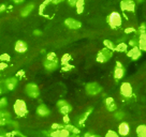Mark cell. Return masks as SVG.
<instances>
[{
    "label": "cell",
    "instance_id": "obj_1",
    "mask_svg": "<svg viewBox=\"0 0 146 137\" xmlns=\"http://www.w3.org/2000/svg\"><path fill=\"white\" fill-rule=\"evenodd\" d=\"M106 22L110 25V27L112 29H117L121 26V23H123V18H121V15L118 13V12H112L106 18Z\"/></svg>",
    "mask_w": 146,
    "mask_h": 137
},
{
    "label": "cell",
    "instance_id": "obj_2",
    "mask_svg": "<svg viewBox=\"0 0 146 137\" xmlns=\"http://www.w3.org/2000/svg\"><path fill=\"white\" fill-rule=\"evenodd\" d=\"M13 109H14L15 115H16L17 117H24V116H26L28 113L27 105H26V103H25L24 100L15 101V103H14V105H13Z\"/></svg>",
    "mask_w": 146,
    "mask_h": 137
},
{
    "label": "cell",
    "instance_id": "obj_3",
    "mask_svg": "<svg viewBox=\"0 0 146 137\" xmlns=\"http://www.w3.org/2000/svg\"><path fill=\"white\" fill-rule=\"evenodd\" d=\"M25 92L27 93V96L31 99H36L40 96V89L38 87V85L33 82H29L25 87Z\"/></svg>",
    "mask_w": 146,
    "mask_h": 137
},
{
    "label": "cell",
    "instance_id": "obj_4",
    "mask_svg": "<svg viewBox=\"0 0 146 137\" xmlns=\"http://www.w3.org/2000/svg\"><path fill=\"white\" fill-rule=\"evenodd\" d=\"M85 90L89 96H97L102 91V87L98 82H88L85 87Z\"/></svg>",
    "mask_w": 146,
    "mask_h": 137
},
{
    "label": "cell",
    "instance_id": "obj_5",
    "mask_svg": "<svg viewBox=\"0 0 146 137\" xmlns=\"http://www.w3.org/2000/svg\"><path fill=\"white\" fill-rule=\"evenodd\" d=\"M120 94H121L123 97H126V99L132 97L133 89H132V86H131L130 82H123V84H121V86H120Z\"/></svg>",
    "mask_w": 146,
    "mask_h": 137
},
{
    "label": "cell",
    "instance_id": "obj_6",
    "mask_svg": "<svg viewBox=\"0 0 146 137\" xmlns=\"http://www.w3.org/2000/svg\"><path fill=\"white\" fill-rule=\"evenodd\" d=\"M120 8L123 12H134L135 10V1L134 0H121Z\"/></svg>",
    "mask_w": 146,
    "mask_h": 137
},
{
    "label": "cell",
    "instance_id": "obj_7",
    "mask_svg": "<svg viewBox=\"0 0 146 137\" xmlns=\"http://www.w3.org/2000/svg\"><path fill=\"white\" fill-rule=\"evenodd\" d=\"M123 75H125V68H123V65L120 62H116L114 70L115 82H118L119 79H121L123 77Z\"/></svg>",
    "mask_w": 146,
    "mask_h": 137
},
{
    "label": "cell",
    "instance_id": "obj_8",
    "mask_svg": "<svg viewBox=\"0 0 146 137\" xmlns=\"http://www.w3.org/2000/svg\"><path fill=\"white\" fill-rule=\"evenodd\" d=\"M64 25L69 29H73V30H76V29H80V28L82 27V23L80 20L75 18H71V17H69V18L64 20Z\"/></svg>",
    "mask_w": 146,
    "mask_h": 137
},
{
    "label": "cell",
    "instance_id": "obj_9",
    "mask_svg": "<svg viewBox=\"0 0 146 137\" xmlns=\"http://www.w3.org/2000/svg\"><path fill=\"white\" fill-rule=\"evenodd\" d=\"M17 86V78L16 77H10L5 80V88L9 91L14 90Z\"/></svg>",
    "mask_w": 146,
    "mask_h": 137
},
{
    "label": "cell",
    "instance_id": "obj_10",
    "mask_svg": "<svg viewBox=\"0 0 146 137\" xmlns=\"http://www.w3.org/2000/svg\"><path fill=\"white\" fill-rule=\"evenodd\" d=\"M58 60H47L45 59L44 60V62H43V65H44V68L47 70V71H54L56 68H58Z\"/></svg>",
    "mask_w": 146,
    "mask_h": 137
},
{
    "label": "cell",
    "instance_id": "obj_11",
    "mask_svg": "<svg viewBox=\"0 0 146 137\" xmlns=\"http://www.w3.org/2000/svg\"><path fill=\"white\" fill-rule=\"evenodd\" d=\"M27 48L28 46L26 44V42L22 41V40H18L16 43H15V47H14V49L16 53L18 54H24V53H26L27 51Z\"/></svg>",
    "mask_w": 146,
    "mask_h": 137
},
{
    "label": "cell",
    "instance_id": "obj_12",
    "mask_svg": "<svg viewBox=\"0 0 146 137\" xmlns=\"http://www.w3.org/2000/svg\"><path fill=\"white\" fill-rule=\"evenodd\" d=\"M50 108L46 105H44V104H40L36 107V115L38 116H40V117H47V116H50Z\"/></svg>",
    "mask_w": 146,
    "mask_h": 137
},
{
    "label": "cell",
    "instance_id": "obj_13",
    "mask_svg": "<svg viewBox=\"0 0 146 137\" xmlns=\"http://www.w3.org/2000/svg\"><path fill=\"white\" fill-rule=\"evenodd\" d=\"M141 55H142V51L139 49V47H137V46L132 47V48L127 53V56L128 57H130L132 60H137L140 57H141Z\"/></svg>",
    "mask_w": 146,
    "mask_h": 137
},
{
    "label": "cell",
    "instance_id": "obj_14",
    "mask_svg": "<svg viewBox=\"0 0 146 137\" xmlns=\"http://www.w3.org/2000/svg\"><path fill=\"white\" fill-rule=\"evenodd\" d=\"M105 107H106V109L109 110V111H112V113L117 110V104H116V102L114 101L113 97L105 99Z\"/></svg>",
    "mask_w": 146,
    "mask_h": 137
},
{
    "label": "cell",
    "instance_id": "obj_15",
    "mask_svg": "<svg viewBox=\"0 0 146 137\" xmlns=\"http://www.w3.org/2000/svg\"><path fill=\"white\" fill-rule=\"evenodd\" d=\"M137 47L141 51H145L146 50V33L142 32L140 33V37L137 40Z\"/></svg>",
    "mask_w": 146,
    "mask_h": 137
},
{
    "label": "cell",
    "instance_id": "obj_16",
    "mask_svg": "<svg viewBox=\"0 0 146 137\" xmlns=\"http://www.w3.org/2000/svg\"><path fill=\"white\" fill-rule=\"evenodd\" d=\"M130 132V126H129V124L127 122H121V123L119 124L118 126V134L120 136L123 137H126L129 134Z\"/></svg>",
    "mask_w": 146,
    "mask_h": 137
},
{
    "label": "cell",
    "instance_id": "obj_17",
    "mask_svg": "<svg viewBox=\"0 0 146 137\" xmlns=\"http://www.w3.org/2000/svg\"><path fill=\"white\" fill-rule=\"evenodd\" d=\"M33 9H35V5H33V3H29V5H26L24 9H22L21 15H22L23 17H26V16H28V15L33 11Z\"/></svg>",
    "mask_w": 146,
    "mask_h": 137
},
{
    "label": "cell",
    "instance_id": "obj_18",
    "mask_svg": "<svg viewBox=\"0 0 146 137\" xmlns=\"http://www.w3.org/2000/svg\"><path fill=\"white\" fill-rule=\"evenodd\" d=\"M137 137H146V126L145 124H141L137 128Z\"/></svg>",
    "mask_w": 146,
    "mask_h": 137
},
{
    "label": "cell",
    "instance_id": "obj_19",
    "mask_svg": "<svg viewBox=\"0 0 146 137\" xmlns=\"http://www.w3.org/2000/svg\"><path fill=\"white\" fill-rule=\"evenodd\" d=\"M72 105H70V104H66L64 106H62V107H60L59 108V111L61 113L62 115H69L71 111H72Z\"/></svg>",
    "mask_w": 146,
    "mask_h": 137
},
{
    "label": "cell",
    "instance_id": "obj_20",
    "mask_svg": "<svg viewBox=\"0 0 146 137\" xmlns=\"http://www.w3.org/2000/svg\"><path fill=\"white\" fill-rule=\"evenodd\" d=\"M84 5H85V0H78L75 7H76V12L78 14H82L84 11Z\"/></svg>",
    "mask_w": 146,
    "mask_h": 137
},
{
    "label": "cell",
    "instance_id": "obj_21",
    "mask_svg": "<svg viewBox=\"0 0 146 137\" xmlns=\"http://www.w3.org/2000/svg\"><path fill=\"white\" fill-rule=\"evenodd\" d=\"M64 128L68 131L70 134L72 133V134H78L80 133V130H78L76 126H74V125H72V124H66V126H64Z\"/></svg>",
    "mask_w": 146,
    "mask_h": 137
},
{
    "label": "cell",
    "instance_id": "obj_22",
    "mask_svg": "<svg viewBox=\"0 0 146 137\" xmlns=\"http://www.w3.org/2000/svg\"><path fill=\"white\" fill-rule=\"evenodd\" d=\"M127 44L126 43H119L118 45L115 46V49L114 51H117V53H125L127 51Z\"/></svg>",
    "mask_w": 146,
    "mask_h": 137
},
{
    "label": "cell",
    "instance_id": "obj_23",
    "mask_svg": "<svg viewBox=\"0 0 146 137\" xmlns=\"http://www.w3.org/2000/svg\"><path fill=\"white\" fill-rule=\"evenodd\" d=\"M91 111H92V108H89V109H87L86 113H84V114L81 116V118H80V120H78V122L80 125H82V124H84V122H85V120L87 119V117L89 116V114H91Z\"/></svg>",
    "mask_w": 146,
    "mask_h": 137
},
{
    "label": "cell",
    "instance_id": "obj_24",
    "mask_svg": "<svg viewBox=\"0 0 146 137\" xmlns=\"http://www.w3.org/2000/svg\"><path fill=\"white\" fill-rule=\"evenodd\" d=\"M100 51L102 53V55L104 56L105 58L108 59V61H109V60L112 58V56H113V51H112V50H110V49H108V48H105V47L102 50H100Z\"/></svg>",
    "mask_w": 146,
    "mask_h": 137
},
{
    "label": "cell",
    "instance_id": "obj_25",
    "mask_svg": "<svg viewBox=\"0 0 146 137\" xmlns=\"http://www.w3.org/2000/svg\"><path fill=\"white\" fill-rule=\"evenodd\" d=\"M103 44H104L105 48H108V49L112 50V51H114L115 45H114V43L111 41V40H104V41H103Z\"/></svg>",
    "mask_w": 146,
    "mask_h": 137
},
{
    "label": "cell",
    "instance_id": "obj_26",
    "mask_svg": "<svg viewBox=\"0 0 146 137\" xmlns=\"http://www.w3.org/2000/svg\"><path fill=\"white\" fill-rule=\"evenodd\" d=\"M71 61V56L69 55V54H64L62 57H61V60H60V62L62 65H66V64H69V62Z\"/></svg>",
    "mask_w": 146,
    "mask_h": 137
},
{
    "label": "cell",
    "instance_id": "obj_27",
    "mask_svg": "<svg viewBox=\"0 0 146 137\" xmlns=\"http://www.w3.org/2000/svg\"><path fill=\"white\" fill-rule=\"evenodd\" d=\"M97 61H98V62H100V63H104V62L108 61V59L105 58L104 56L102 55V53H101V51H99V53H98V55H97Z\"/></svg>",
    "mask_w": 146,
    "mask_h": 137
},
{
    "label": "cell",
    "instance_id": "obj_28",
    "mask_svg": "<svg viewBox=\"0 0 146 137\" xmlns=\"http://www.w3.org/2000/svg\"><path fill=\"white\" fill-rule=\"evenodd\" d=\"M0 119H9V120H11V114H10L9 111L0 110Z\"/></svg>",
    "mask_w": 146,
    "mask_h": 137
},
{
    "label": "cell",
    "instance_id": "obj_29",
    "mask_svg": "<svg viewBox=\"0 0 146 137\" xmlns=\"http://www.w3.org/2000/svg\"><path fill=\"white\" fill-rule=\"evenodd\" d=\"M11 60V57H10L9 54H2L0 55V61L1 62H9Z\"/></svg>",
    "mask_w": 146,
    "mask_h": 137
},
{
    "label": "cell",
    "instance_id": "obj_30",
    "mask_svg": "<svg viewBox=\"0 0 146 137\" xmlns=\"http://www.w3.org/2000/svg\"><path fill=\"white\" fill-rule=\"evenodd\" d=\"M7 106H8V100H7L5 97H2V99L0 100V110L5 109Z\"/></svg>",
    "mask_w": 146,
    "mask_h": 137
},
{
    "label": "cell",
    "instance_id": "obj_31",
    "mask_svg": "<svg viewBox=\"0 0 146 137\" xmlns=\"http://www.w3.org/2000/svg\"><path fill=\"white\" fill-rule=\"evenodd\" d=\"M115 118L117 119V120H123V118H125V113L123 111H115Z\"/></svg>",
    "mask_w": 146,
    "mask_h": 137
},
{
    "label": "cell",
    "instance_id": "obj_32",
    "mask_svg": "<svg viewBox=\"0 0 146 137\" xmlns=\"http://www.w3.org/2000/svg\"><path fill=\"white\" fill-rule=\"evenodd\" d=\"M61 128H64V125H61V124H58V123H54L53 125H52L50 130L55 131V130H61Z\"/></svg>",
    "mask_w": 146,
    "mask_h": 137
},
{
    "label": "cell",
    "instance_id": "obj_33",
    "mask_svg": "<svg viewBox=\"0 0 146 137\" xmlns=\"http://www.w3.org/2000/svg\"><path fill=\"white\" fill-rule=\"evenodd\" d=\"M12 134L11 133L5 132V130H0V137H11Z\"/></svg>",
    "mask_w": 146,
    "mask_h": 137
},
{
    "label": "cell",
    "instance_id": "obj_34",
    "mask_svg": "<svg viewBox=\"0 0 146 137\" xmlns=\"http://www.w3.org/2000/svg\"><path fill=\"white\" fill-rule=\"evenodd\" d=\"M105 137H119V136H118V134L116 132H114V131H109V132L106 133Z\"/></svg>",
    "mask_w": 146,
    "mask_h": 137
},
{
    "label": "cell",
    "instance_id": "obj_35",
    "mask_svg": "<svg viewBox=\"0 0 146 137\" xmlns=\"http://www.w3.org/2000/svg\"><path fill=\"white\" fill-rule=\"evenodd\" d=\"M66 104H68V102H67L66 100H59L58 102H57V104H56V105H57V107H58V108H60V107L64 106Z\"/></svg>",
    "mask_w": 146,
    "mask_h": 137
},
{
    "label": "cell",
    "instance_id": "obj_36",
    "mask_svg": "<svg viewBox=\"0 0 146 137\" xmlns=\"http://www.w3.org/2000/svg\"><path fill=\"white\" fill-rule=\"evenodd\" d=\"M72 68H73V65H71V64H66V65H64V67H62V68H61V70H62L64 72H68V71L72 70Z\"/></svg>",
    "mask_w": 146,
    "mask_h": 137
},
{
    "label": "cell",
    "instance_id": "obj_37",
    "mask_svg": "<svg viewBox=\"0 0 146 137\" xmlns=\"http://www.w3.org/2000/svg\"><path fill=\"white\" fill-rule=\"evenodd\" d=\"M129 45L131 46V47H135V46H137V39L130 40V41H129Z\"/></svg>",
    "mask_w": 146,
    "mask_h": 137
},
{
    "label": "cell",
    "instance_id": "obj_38",
    "mask_svg": "<svg viewBox=\"0 0 146 137\" xmlns=\"http://www.w3.org/2000/svg\"><path fill=\"white\" fill-rule=\"evenodd\" d=\"M142 32H145V23L142 24L141 26L139 27V29H137V33H139V34L142 33Z\"/></svg>",
    "mask_w": 146,
    "mask_h": 137
},
{
    "label": "cell",
    "instance_id": "obj_39",
    "mask_svg": "<svg viewBox=\"0 0 146 137\" xmlns=\"http://www.w3.org/2000/svg\"><path fill=\"white\" fill-rule=\"evenodd\" d=\"M64 124H70V118H69V115H64V119H62Z\"/></svg>",
    "mask_w": 146,
    "mask_h": 137
},
{
    "label": "cell",
    "instance_id": "obj_40",
    "mask_svg": "<svg viewBox=\"0 0 146 137\" xmlns=\"http://www.w3.org/2000/svg\"><path fill=\"white\" fill-rule=\"evenodd\" d=\"M84 137H102V136L97 135V134H94V133H85Z\"/></svg>",
    "mask_w": 146,
    "mask_h": 137
},
{
    "label": "cell",
    "instance_id": "obj_41",
    "mask_svg": "<svg viewBox=\"0 0 146 137\" xmlns=\"http://www.w3.org/2000/svg\"><path fill=\"white\" fill-rule=\"evenodd\" d=\"M11 134H12V136H14V135H18L19 137H26L25 135H24V134H22L21 132H18L17 130H15V131H13V132L11 133Z\"/></svg>",
    "mask_w": 146,
    "mask_h": 137
},
{
    "label": "cell",
    "instance_id": "obj_42",
    "mask_svg": "<svg viewBox=\"0 0 146 137\" xmlns=\"http://www.w3.org/2000/svg\"><path fill=\"white\" fill-rule=\"evenodd\" d=\"M7 68H8V64H7V62H1V61H0V71L5 70Z\"/></svg>",
    "mask_w": 146,
    "mask_h": 137
},
{
    "label": "cell",
    "instance_id": "obj_43",
    "mask_svg": "<svg viewBox=\"0 0 146 137\" xmlns=\"http://www.w3.org/2000/svg\"><path fill=\"white\" fill-rule=\"evenodd\" d=\"M131 32H135V29L134 28H127V29H125V33H131Z\"/></svg>",
    "mask_w": 146,
    "mask_h": 137
},
{
    "label": "cell",
    "instance_id": "obj_44",
    "mask_svg": "<svg viewBox=\"0 0 146 137\" xmlns=\"http://www.w3.org/2000/svg\"><path fill=\"white\" fill-rule=\"evenodd\" d=\"M78 0H68V5L70 7H75V3H76Z\"/></svg>",
    "mask_w": 146,
    "mask_h": 137
},
{
    "label": "cell",
    "instance_id": "obj_45",
    "mask_svg": "<svg viewBox=\"0 0 146 137\" xmlns=\"http://www.w3.org/2000/svg\"><path fill=\"white\" fill-rule=\"evenodd\" d=\"M62 1H64V0H52V3H54V5H59Z\"/></svg>",
    "mask_w": 146,
    "mask_h": 137
},
{
    "label": "cell",
    "instance_id": "obj_46",
    "mask_svg": "<svg viewBox=\"0 0 146 137\" xmlns=\"http://www.w3.org/2000/svg\"><path fill=\"white\" fill-rule=\"evenodd\" d=\"M33 34H35V36H41L42 32H41V30H35V31H33Z\"/></svg>",
    "mask_w": 146,
    "mask_h": 137
},
{
    "label": "cell",
    "instance_id": "obj_47",
    "mask_svg": "<svg viewBox=\"0 0 146 137\" xmlns=\"http://www.w3.org/2000/svg\"><path fill=\"white\" fill-rule=\"evenodd\" d=\"M5 9H7L5 5H0V13H1V12H3Z\"/></svg>",
    "mask_w": 146,
    "mask_h": 137
},
{
    "label": "cell",
    "instance_id": "obj_48",
    "mask_svg": "<svg viewBox=\"0 0 146 137\" xmlns=\"http://www.w3.org/2000/svg\"><path fill=\"white\" fill-rule=\"evenodd\" d=\"M14 3H16V5H18V3H22V2H24V0H13Z\"/></svg>",
    "mask_w": 146,
    "mask_h": 137
},
{
    "label": "cell",
    "instance_id": "obj_49",
    "mask_svg": "<svg viewBox=\"0 0 146 137\" xmlns=\"http://www.w3.org/2000/svg\"><path fill=\"white\" fill-rule=\"evenodd\" d=\"M144 0H137V2H139V3H141V2H143Z\"/></svg>",
    "mask_w": 146,
    "mask_h": 137
},
{
    "label": "cell",
    "instance_id": "obj_50",
    "mask_svg": "<svg viewBox=\"0 0 146 137\" xmlns=\"http://www.w3.org/2000/svg\"><path fill=\"white\" fill-rule=\"evenodd\" d=\"M74 136H75V135H71V134H70V135H69L68 137H74Z\"/></svg>",
    "mask_w": 146,
    "mask_h": 137
},
{
    "label": "cell",
    "instance_id": "obj_51",
    "mask_svg": "<svg viewBox=\"0 0 146 137\" xmlns=\"http://www.w3.org/2000/svg\"><path fill=\"white\" fill-rule=\"evenodd\" d=\"M2 93V89H1V87H0V94Z\"/></svg>",
    "mask_w": 146,
    "mask_h": 137
},
{
    "label": "cell",
    "instance_id": "obj_52",
    "mask_svg": "<svg viewBox=\"0 0 146 137\" xmlns=\"http://www.w3.org/2000/svg\"><path fill=\"white\" fill-rule=\"evenodd\" d=\"M0 126H1V119H0Z\"/></svg>",
    "mask_w": 146,
    "mask_h": 137
},
{
    "label": "cell",
    "instance_id": "obj_53",
    "mask_svg": "<svg viewBox=\"0 0 146 137\" xmlns=\"http://www.w3.org/2000/svg\"><path fill=\"white\" fill-rule=\"evenodd\" d=\"M74 137H80V136H76V135H75V136H74Z\"/></svg>",
    "mask_w": 146,
    "mask_h": 137
}]
</instances>
